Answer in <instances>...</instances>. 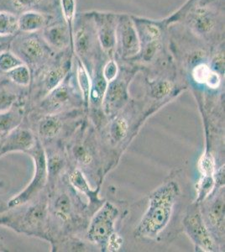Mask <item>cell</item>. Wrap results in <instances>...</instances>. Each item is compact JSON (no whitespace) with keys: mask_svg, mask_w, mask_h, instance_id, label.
<instances>
[{"mask_svg":"<svg viewBox=\"0 0 225 252\" xmlns=\"http://www.w3.org/2000/svg\"><path fill=\"white\" fill-rule=\"evenodd\" d=\"M18 31L17 16L8 12H0V35H14Z\"/></svg>","mask_w":225,"mask_h":252,"instance_id":"d4e9b609","label":"cell"},{"mask_svg":"<svg viewBox=\"0 0 225 252\" xmlns=\"http://www.w3.org/2000/svg\"><path fill=\"white\" fill-rule=\"evenodd\" d=\"M47 220V208L44 203L31 207L23 217V227L30 234L42 233Z\"/></svg>","mask_w":225,"mask_h":252,"instance_id":"5bb4252c","label":"cell"},{"mask_svg":"<svg viewBox=\"0 0 225 252\" xmlns=\"http://www.w3.org/2000/svg\"><path fill=\"white\" fill-rule=\"evenodd\" d=\"M192 77L198 84H206L208 88L217 89L221 84L220 75L213 71L207 63H198L192 70Z\"/></svg>","mask_w":225,"mask_h":252,"instance_id":"2e32d148","label":"cell"},{"mask_svg":"<svg viewBox=\"0 0 225 252\" xmlns=\"http://www.w3.org/2000/svg\"><path fill=\"white\" fill-rule=\"evenodd\" d=\"M212 49L210 68L220 76L225 75V41L218 43Z\"/></svg>","mask_w":225,"mask_h":252,"instance_id":"cb8c5ba5","label":"cell"},{"mask_svg":"<svg viewBox=\"0 0 225 252\" xmlns=\"http://www.w3.org/2000/svg\"><path fill=\"white\" fill-rule=\"evenodd\" d=\"M212 3L193 0L184 21L189 32L212 46L225 41V12H220Z\"/></svg>","mask_w":225,"mask_h":252,"instance_id":"7a4b0ae2","label":"cell"},{"mask_svg":"<svg viewBox=\"0 0 225 252\" xmlns=\"http://www.w3.org/2000/svg\"><path fill=\"white\" fill-rule=\"evenodd\" d=\"M69 180L71 185L75 189L79 190L80 192H83L84 194L89 197L92 203H97L98 201L97 192L89 187L88 181L86 180L85 177L83 176V172L80 170L76 169L71 172L69 177Z\"/></svg>","mask_w":225,"mask_h":252,"instance_id":"d6986e66","label":"cell"},{"mask_svg":"<svg viewBox=\"0 0 225 252\" xmlns=\"http://www.w3.org/2000/svg\"><path fill=\"white\" fill-rule=\"evenodd\" d=\"M149 89H150V94L154 97L155 98H163L167 97L171 94L173 89V83L171 81L158 80L151 81L149 83Z\"/></svg>","mask_w":225,"mask_h":252,"instance_id":"484cf974","label":"cell"},{"mask_svg":"<svg viewBox=\"0 0 225 252\" xmlns=\"http://www.w3.org/2000/svg\"><path fill=\"white\" fill-rule=\"evenodd\" d=\"M214 1H220V2H223V0H214ZM224 2H225V1H224Z\"/></svg>","mask_w":225,"mask_h":252,"instance_id":"ee69618b","label":"cell"},{"mask_svg":"<svg viewBox=\"0 0 225 252\" xmlns=\"http://www.w3.org/2000/svg\"><path fill=\"white\" fill-rule=\"evenodd\" d=\"M215 186L214 177H206L201 176L199 181L197 182L196 190H197V199L196 203H201L205 200L211 193Z\"/></svg>","mask_w":225,"mask_h":252,"instance_id":"83f0119b","label":"cell"},{"mask_svg":"<svg viewBox=\"0 0 225 252\" xmlns=\"http://www.w3.org/2000/svg\"><path fill=\"white\" fill-rule=\"evenodd\" d=\"M118 215L117 208L108 202L104 203L89 224L87 234L89 241L105 248L108 238L114 232V223Z\"/></svg>","mask_w":225,"mask_h":252,"instance_id":"52a82bcc","label":"cell"},{"mask_svg":"<svg viewBox=\"0 0 225 252\" xmlns=\"http://www.w3.org/2000/svg\"><path fill=\"white\" fill-rule=\"evenodd\" d=\"M108 83L103 78L102 74V69L97 70L94 79H92L91 92L89 102L93 103H102L103 104V97L105 95Z\"/></svg>","mask_w":225,"mask_h":252,"instance_id":"ffe728a7","label":"cell"},{"mask_svg":"<svg viewBox=\"0 0 225 252\" xmlns=\"http://www.w3.org/2000/svg\"><path fill=\"white\" fill-rule=\"evenodd\" d=\"M6 74L9 78V80L19 86L27 87L31 83V79H32L31 70L25 63L15 68L12 69L11 71L6 72Z\"/></svg>","mask_w":225,"mask_h":252,"instance_id":"603a6c76","label":"cell"},{"mask_svg":"<svg viewBox=\"0 0 225 252\" xmlns=\"http://www.w3.org/2000/svg\"><path fill=\"white\" fill-rule=\"evenodd\" d=\"M69 68L68 63L65 62L49 69L43 78V86L46 92L49 94L63 83L67 76Z\"/></svg>","mask_w":225,"mask_h":252,"instance_id":"e0dca14e","label":"cell"},{"mask_svg":"<svg viewBox=\"0 0 225 252\" xmlns=\"http://www.w3.org/2000/svg\"><path fill=\"white\" fill-rule=\"evenodd\" d=\"M76 80L86 104L89 103L91 92L92 78L84 63L76 56Z\"/></svg>","mask_w":225,"mask_h":252,"instance_id":"ac0fdd59","label":"cell"},{"mask_svg":"<svg viewBox=\"0 0 225 252\" xmlns=\"http://www.w3.org/2000/svg\"><path fill=\"white\" fill-rule=\"evenodd\" d=\"M140 38V46L151 41L162 40L163 34L169 26L164 20H151L131 15Z\"/></svg>","mask_w":225,"mask_h":252,"instance_id":"8fae6325","label":"cell"},{"mask_svg":"<svg viewBox=\"0 0 225 252\" xmlns=\"http://www.w3.org/2000/svg\"><path fill=\"white\" fill-rule=\"evenodd\" d=\"M94 20L100 49L108 59L116 56L119 14L111 12L90 11Z\"/></svg>","mask_w":225,"mask_h":252,"instance_id":"5b68a950","label":"cell"},{"mask_svg":"<svg viewBox=\"0 0 225 252\" xmlns=\"http://www.w3.org/2000/svg\"><path fill=\"white\" fill-rule=\"evenodd\" d=\"M61 9L64 22L69 28L73 39V26L77 16V1L76 0H60Z\"/></svg>","mask_w":225,"mask_h":252,"instance_id":"7402d4cb","label":"cell"},{"mask_svg":"<svg viewBox=\"0 0 225 252\" xmlns=\"http://www.w3.org/2000/svg\"><path fill=\"white\" fill-rule=\"evenodd\" d=\"M18 5L22 8H30L40 3V0H14Z\"/></svg>","mask_w":225,"mask_h":252,"instance_id":"ab89813d","label":"cell"},{"mask_svg":"<svg viewBox=\"0 0 225 252\" xmlns=\"http://www.w3.org/2000/svg\"><path fill=\"white\" fill-rule=\"evenodd\" d=\"M73 155L77 162L82 165H88L91 162L92 155L89 150L87 149V147L83 145L78 144L75 146L73 149Z\"/></svg>","mask_w":225,"mask_h":252,"instance_id":"8d00e7d4","label":"cell"},{"mask_svg":"<svg viewBox=\"0 0 225 252\" xmlns=\"http://www.w3.org/2000/svg\"><path fill=\"white\" fill-rule=\"evenodd\" d=\"M63 166V160L58 156H54L47 160V169L48 174L52 176L57 174L60 171Z\"/></svg>","mask_w":225,"mask_h":252,"instance_id":"f35d334b","label":"cell"},{"mask_svg":"<svg viewBox=\"0 0 225 252\" xmlns=\"http://www.w3.org/2000/svg\"><path fill=\"white\" fill-rule=\"evenodd\" d=\"M24 64L23 61L21 60L17 55L10 51H3L0 52V71L3 72H8L12 69Z\"/></svg>","mask_w":225,"mask_h":252,"instance_id":"f1b7e54d","label":"cell"},{"mask_svg":"<svg viewBox=\"0 0 225 252\" xmlns=\"http://www.w3.org/2000/svg\"><path fill=\"white\" fill-rule=\"evenodd\" d=\"M13 35H0V52L6 51L9 46V40Z\"/></svg>","mask_w":225,"mask_h":252,"instance_id":"60d3db41","label":"cell"},{"mask_svg":"<svg viewBox=\"0 0 225 252\" xmlns=\"http://www.w3.org/2000/svg\"><path fill=\"white\" fill-rule=\"evenodd\" d=\"M128 123L123 118H117L113 121L109 129V135L112 141L116 143L124 140L128 133Z\"/></svg>","mask_w":225,"mask_h":252,"instance_id":"4dcf8cb0","label":"cell"},{"mask_svg":"<svg viewBox=\"0 0 225 252\" xmlns=\"http://www.w3.org/2000/svg\"><path fill=\"white\" fill-rule=\"evenodd\" d=\"M140 52V38L131 15L119 14L116 54L125 60H134Z\"/></svg>","mask_w":225,"mask_h":252,"instance_id":"8992f818","label":"cell"},{"mask_svg":"<svg viewBox=\"0 0 225 252\" xmlns=\"http://www.w3.org/2000/svg\"><path fill=\"white\" fill-rule=\"evenodd\" d=\"M63 127L62 121L55 115H48L43 118L39 125V134L46 139L53 138L59 134Z\"/></svg>","mask_w":225,"mask_h":252,"instance_id":"44dd1931","label":"cell"},{"mask_svg":"<svg viewBox=\"0 0 225 252\" xmlns=\"http://www.w3.org/2000/svg\"><path fill=\"white\" fill-rule=\"evenodd\" d=\"M123 245V239L116 233H113L108 238L105 249H108L109 252H116L121 248Z\"/></svg>","mask_w":225,"mask_h":252,"instance_id":"74e56055","label":"cell"},{"mask_svg":"<svg viewBox=\"0 0 225 252\" xmlns=\"http://www.w3.org/2000/svg\"><path fill=\"white\" fill-rule=\"evenodd\" d=\"M198 170L201 176L214 177L215 174V161L210 152H206L201 156L198 160Z\"/></svg>","mask_w":225,"mask_h":252,"instance_id":"d6a6232c","label":"cell"},{"mask_svg":"<svg viewBox=\"0 0 225 252\" xmlns=\"http://www.w3.org/2000/svg\"><path fill=\"white\" fill-rule=\"evenodd\" d=\"M36 144V139L32 132L26 129H14L9 134L0 153L33 149Z\"/></svg>","mask_w":225,"mask_h":252,"instance_id":"4fadbf2b","label":"cell"},{"mask_svg":"<svg viewBox=\"0 0 225 252\" xmlns=\"http://www.w3.org/2000/svg\"><path fill=\"white\" fill-rule=\"evenodd\" d=\"M16 99V95L5 86H0V114L7 112Z\"/></svg>","mask_w":225,"mask_h":252,"instance_id":"e575fe53","label":"cell"},{"mask_svg":"<svg viewBox=\"0 0 225 252\" xmlns=\"http://www.w3.org/2000/svg\"><path fill=\"white\" fill-rule=\"evenodd\" d=\"M73 54L85 64L99 50L94 20L89 12L76 16L73 26ZM101 50V49H100Z\"/></svg>","mask_w":225,"mask_h":252,"instance_id":"3957f363","label":"cell"},{"mask_svg":"<svg viewBox=\"0 0 225 252\" xmlns=\"http://www.w3.org/2000/svg\"><path fill=\"white\" fill-rule=\"evenodd\" d=\"M48 24L46 15L38 11L29 10L18 17V29L26 34L42 31Z\"/></svg>","mask_w":225,"mask_h":252,"instance_id":"9a60e30c","label":"cell"},{"mask_svg":"<svg viewBox=\"0 0 225 252\" xmlns=\"http://www.w3.org/2000/svg\"><path fill=\"white\" fill-rule=\"evenodd\" d=\"M42 39L50 48L55 51L62 52L69 48L73 52L72 35L64 20L46 26L42 30Z\"/></svg>","mask_w":225,"mask_h":252,"instance_id":"30bf717a","label":"cell"},{"mask_svg":"<svg viewBox=\"0 0 225 252\" xmlns=\"http://www.w3.org/2000/svg\"><path fill=\"white\" fill-rule=\"evenodd\" d=\"M49 104L53 108L61 106L69 99L68 87L63 83L48 94Z\"/></svg>","mask_w":225,"mask_h":252,"instance_id":"f546056e","label":"cell"},{"mask_svg":"<svg viewBox=\"0 0 225 252\" xmlns=\"http://www.w3.org/2000/svg\"><path fill=\"white\" fill-rule=\"evenodd\" d=\"M55 211L57 217L62 220H68L71 213V200L66 194H62L57 198L55 204Z\"/></svg>","mask_w":225,"mask_h":252,"instance_id":"1f68e13d","label":"cell"},{"mask_svg":"<svg viewBox=\"0 0 225 252\" xmlns=\"http://www.w3.org/2000/svg\"><path fill=\"white\" fill-rule=\"evenodd\" d=\"M183 224L186 231L196 246L202 252H214L216 247L208 228L206 227L202 215L197 209L192 210L186 215Z\"/></svg>","mask_w":225,"mask_h":252,"instance_id":"ba28073f","label":"cell"},{"mask_svg":"<svg viewBox=\"0 0 225 252\" xmlns=\"http://www.w3.org/2000/svg\"><path fill=\"white\" fill-rule=\"evenodd\" d=\"M32 157L34 158L35 172L31 184L23 192H20L16 197L11 198L9 202V208H16L28 203L44 189L48 177L47 159L42 146L39 141H36L35 146L32 149Z\"/></svg>","mask_w":225,"mask_h":252,"instance_id":"277c9868","label":"cell"},{"mask_svg":"<svg viewBox=\"0 0 225 252\" xmlns=\"http://www.w3.org/2000/svg\"><path fill=\"white\" fill-rule=\"evenodd\" d=\"M209 220L215 228L223 232L225 230V202L219 199L212 207L209 213Z\"/></svg>","mask_w":225,"mask_h":252,"instance_id":"4316f807","label":"cell"},{"mask_svg":"<svg viewBox=\"0 0 225 252\" xmlns=\"http://www.w3.org/2000/svg\"><path fill=\"white\" fill-rule=\"evenodd\" d=\"M180 189L175 181H167L151 192L146 212L134 231L135 237L152 240L162 232L171 220Z\"/></svg>","mask_w":225,"mask_h":252,"instance_id":"6da1fadb","label":"cell"},{"mask_svg":"<svg viewBox=\"0 0 225 252\" xmlns=\"http://www.w3.org/2000/svg\"><path fill=\"white\" fill-rule=\"evenodd\" d=\"M19 115H15L14 113H6L3 112L0 114V132H9L14 130V128L20 122Z\"/></svg>","mask_w":225,"mask_h":252,"instance_id":"836d02e7","label":"cell"},{"mask_svg":"<svg viewBox=\"0 0 225 252\" xmlns=\"http://www.w3.org/2000/svg\"><path fill=\"white\" fill-rule=\"evenodd\" d=\"M214 180H215V184L219 185H225V166L221 167L217 173L214 174Z\"/></svg>","mask_w":225,"mask_h":252,"instance_id":"b9f144b4","label":"cell"},{"mask_svg":"<svg viewBox=\"0 0 225 252\" xmlns=\"http://www.w3.org/2000/svg\"><path fill=\"white\" fill-rule=\"evenodd\" d=\"M0 251H4L3 248V246L0 244Z\"/></svg>","mask_w":225,"mask_h":252,"instance_id":"7bdbcfd3","label":"cell"},{"mask_svg":"<svg viewBox=\"0 0 225 252\" xmlns=\"http://www.w3.org/2000/svg\"><path fill=\"white\" fill-rule=\"evenodd\" d=\"M120 73V68L115 59H108L102 67V74L108 83H110L117 78Z\"/></svg>","mask_w":225,"mask_h":252,"instance_id":"d590c367","label":"cell"},{"mask_svg":"<svg viewBox=\"0 0 225 252\" xmlns=\"http://www.w3.org/2000/svg\"><path fill=\"white\" fill-rule=\"evenodd\" d=\"M29 34L23 39L19 40L16 43V51L19 52L18 57L21 60L26 61L27 63L34 64L40 63L48 56L50 50L48 45L43 39L35 36L34 34Z\"/></svg>","mask_w":225,"mask_h":252,"instance_id":"9c48e42d","label":"cell"},{"mask_svg":"<svg viewBox=\"0 0 225 252\" xmlns=\"http://www.w3.org/2000/svg\"><path fill=\"white\" fill-rule=\"evenodd\" d=\"M128 97V83L125 79L117 78L108 83L103 103L107 114H111L120 109L126 103Z\"/></svg>","mask_w":225,"mask_h":252,"instance_id":"7c38bea8","label":"cell"}]
</instances>
